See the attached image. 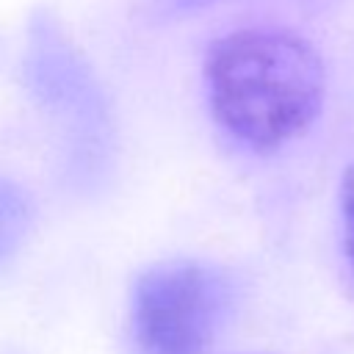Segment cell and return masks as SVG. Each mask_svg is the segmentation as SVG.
Wrapping results in <instances>:
<instances>
[{"mask_svg": "<svg viewBox=\"0 0 354 354\" xmlns=\"http://www.w3.org/2000/svg\"><path fill=\"white\" fill-rule=\"evenodd\" d=\"M30 224V202L25 191L0 177V263L17 252Z\"/></svg>", "mask_w": 354, "mask_h": 354, "instance_id": "277c9868", "label": "cell"}, {"mask_svg": "<svg viewBox=\"0 0 354 354\" xmlns=\"http://www.w3.org/2000/svg\"><path fill=\"white\" fill-rule=\"evenodd\" d=\"M340 213H343V243L348 263L354 268V163L346 169L340 183Z\"/></svg>", "mask_w": 354, "mask_h": 354, "instance_id": "5b68a950", "label": "cell"}, {"mask_svg": "<svg viewBox=\"0 0 354 354\" xmlns=\"http://www.w3.org/2000/svg\"><path fill=\"white\" fill-rule=\"evenodd\" d=\"M33 91L47 102L64 122V127L75 130L86 149L105 141V105L91 83L86 64L66 47L61 30L55 25H39L30 41V64H28Z\"/></svg>", "mask_w": 354, "mask_h": 354, "instance_id": "3957f363", "label": "cell"}, {"mask_svg": "<svg viewBox=\"0 0 354 354\" xmlns=\"http://www.w3.org/2000/svg\"><path fill=\"white\" fill-rule=\"evenodd\" d=\"M207 102L241 144L271 152L304 133L324 105L326 72L310 41L282 28H235L205 55Z\"/></svg>", "mask_w": 354, "mask_h": 354, "instance_id": "6da1fadb", "label": "cell"}, {"mask_svg": "<svg viewBox=\"0 0 354 354\" xmlns=\"http://www.w3.org/2000/svg\"><path fill=\"white\" fill-rule=\"evenodd\" d=\"M177 3H196V0H177Z\"/></svg>", "mask_w": 354, "mask_h": 354, "instance_id": "8992f818", "label": "cell"}, {"mask_svg": "<svg viewBox=\"0 0 354 354\" xmlns=\"http://www.w3.org/2000/svg\"><path fill=\"white\" fill-rule=\"evenodd\" d=\"M230 277L199 260L144 271L133 290V329L144 354H207L232 313Z\"/></svg>", "mask_w": 354, "mask_h": 354, "instance_id": "7a4b0ae2", "label": "cell"}]
</instances>
